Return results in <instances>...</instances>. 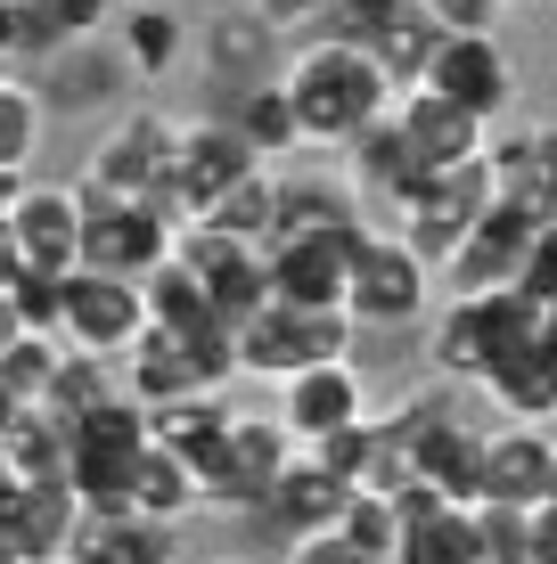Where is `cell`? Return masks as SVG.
<instances>
[{
	"instance_id": "cell-10",
	"label": "cell",
	"mask_w": 557,
	"mask_h": 564,
	"mask_svg": "<svg viewBox=\"0 0 557 564\" xmlns=\"http://www.w3.org/2000/svg\"><path fill=\"white\" fill-rule=\"evenodd\" d=\"M148 336V295L140 279H107V270H66L57 286V344L90 360H124Z\"/></svg>"
},
{
	"instance_id": "cell-21",
	"label": "cell",
	"mask_w": 557,
	"mask_h": 564,
	"mask_svg": "<svg viewBox=\"0 0 557 564\" xmlns=\"http://www.w3.org/2000/svg\"><path fill=\"white\" fill-rule=\"evenodd\" d=\"M369 213L344 181H279V205H271V229H263V254L279 246H312V238H361Z\"/></svg>"
},
{
	"instance_id": "cell-31",
	"label": "cell",
	"mask_w": 557,
	"mask_h": 564,
	"mask_svg": "<svg viewBox=\"0 0 557 564\" xmlns=\"http://www.w3.org/2000/svg\"><path fill=\"white\" fill-rule=\"evenodd\" d=\"M229 131H238L246 148L271 164V155H296L303 148V131H296V107H287V90H279V74L271 83H255V90H238V107H229Z\"/></svg>"
},
{
	"instance_id": "cell-4",
	"label": "cell",
	"mask_w": 557,
	"mask_h": 564,
	"mask_svg": "<svg viewBox=\"0 0 557 564\" xmlns=\"http://www.w3.org/2000/svg\"><path fill=\"white\" fill-rule=\"evenodd\" d=\"M124 360H131V401H140V410L214 401V384L238 377V344H229V327H148Z\"/></svg>"
},
{
	"instance_id": "cell-37",
	"label": "cell",
	"mask_w": 557,
	"mask_h": 564,
	"mask_svg": "<svg viewBox=\"0 0 557 564\" xmlns=\"http://www.w3.org/2000/svg\"><path fill=\"white\" fill-rule=\"evenodd\" d=\"M99 401H115V384H107V360H90V352H66L57 360V377H50V401L42 410L57 425H74V417H90Z\"/></svg>"
},
{
	"instance_id": "cell-33",
	"label": "cell",
	"mask_w": 557,
	"mask_h": 564,
	"mask_svg": "<svg viewBox=\"0 0 557 564\" xmlns=\"http://www.w3.org/2000/svg\"><path fill=\"white\" fill-rule=\"evenodd\" d=\"M50 140V107L33 99V83L17 74V83H0V172H17L25 181L33 172V155H42Z\"/></svg>"
},
{
	"instance_id": "cell-26",
	"label": "cell",
	"mask_w": 557,
	"mask_h": 564,
	"mask_svg": "<svg viewBox=\"0 0 557 564\" xmlns=\"http://www.w3.org/2000/svg\"><path fill=\"white\" fill-rule=\"evenodd\" d=\"M484 401H501L508 410V425H542V417H557V344L549 336H525L516 352H501L484 368Z\"/></svg>"
},
{
	"instance_id": "cell-45",
	"label": "cell",
	"mask_w": 557,
	"mask_h": 564,
	"mask_svg": "<svg viewBox=\"0 0 557 564\" xmlns=\"http://www.w3.org/2000/svg\"><path fill=\"white\" fill-rule=\"evenodd\" d=\"M17 336H25V319H17V303H9V295H0V352H9V344H17Z\"/></svg>"
},
{
	"instance_id": "cell-29",
	"label": "cell",
	"mask_w": 557,
	"mask_h": 564,
	"mask_svg": "<svg viewBox=\"0 0 557 564\" xmlns=\"http://www.w3.org/2000/svg\"><path fill=\"white\" fill-rule=\"evenodd\" d=\"M197 508H205V482H197V466H189V458H172L164 442H148L140 475H131V516L172 523V532H181V516H197Z\"/></svg>"
},
{
	"instance_id": "cell-38",
	"label": "cell",
	"mask_w": 557,
	"mask_h": 564,
	"mask_svg": "<svg viewBox=\"0 0 557 564\" xmlns=\"http://www.w3.org/2000/svg\"><path fill=\"white\" fill-rule=\"evenodd\" d=\"M25 9H33V25H42L50 57L66 42H90L99 25H115V0H25Z\"/></svg>"
},
{
	"instance_id": "cell-2",
	"label": "cell",
	"mask_w": 557,
	"mask_h": 564,
	"mask_svg": "<svg viewBox=\"0 0 557 564\" xmlns=\"http://www.w3.org/2000/svg\"><path fill=\"white\" fill-rule=\"evenodd\" d=\"M148 442L157 434H148V410L131 393L66 425V491L83 499V516H131V475H140Z\"/></svg>"
},
{
	"instance_id": "cell-39",
	"label": "cell",
	"mask_w": 557,
	"mask_h": 564,
	"mask_svg": "<svg viewBox=\"0 0 557 564\" xmlns=\"http://www.w3.org/2000/svg\"><path fill=\"white\" fill-rule=\"evenodd\" d=\"M401 9H410V0H329V33H336V42H361V50H369Z\"/></svg>"
},
{
	"instance_id": "cell-20",
	"label": "cell",
	"mask_w": 557,
	"mask_h": 564,
	"mask_svg": "<svg viewBox=\"0 0 557 564\" xmlns=\"http://www.w3.org/2000/svg\"><path fill=\"white\" fill-rule=\"evenodd\" d=\"M394 508H401V549H394V564H484L475 508H459V499L427 491V482H410Z\"/></svg>"
},
{
	"instance_id": "cell-43",
	"label": "cell",
	"mask_w": 557,
	"mask_h": 564,
	"mask_svg": "<svg viewBox=\"0 0 557 564\" xmlns=\"http://www.w3.org/2000/svg\"><path fill=\"white\" fill-rule=\"evenodd\" d=\"M287 564H353V549L336 532H303V540H287Z\"/></svg>"
},
{
	"instance_id": "cell-19",
	"label": "cell",
	"mask_w": 557,
	"mask_h": 564,
	"mask_svg": "<svg viewBox=\"0 0 557 564\" xmlns=\"http://www.w3.org/2000/svg\"><path fill=\"white\" fill-rule=\"evenodd\" d=\"M74 523H83V499L66 482H9L0 491V549L17 564H57L74 549Z\"/></svg>"
},
{
	"instance_id": "cell-3",
	"label": "cell",
	"mask_w": 557,
	"mask_h": 564,
	"mask_svg": "<svg viewBox=\"0 0 557 564\" xmlns=\"http://www.w3.org/2000/svg\"><path fill=\"white\" fill-rule=\"evenodd\" d=\"M172 172H181V115L124 107L99 140H90L83 188H99V197H140V205L172 213ZM172 221H181V213H172Z\"/></svg>"
},
{
	"instance_id": "cell-13",
	"label": "cell",
	"mask_w": 557,
	"mask_h": 564,
	"mask_svg": "<svg viewBox=\"0 0 557 564\" xmlns=\"http://www.w3.org/2000/svg\"><path fill=\"white\" fill-rule=\"evenodd\" d=\"M369 377H361L353 360H320L303 368V377L279 384V425L296 434V451H320V442H336L344 425H369Z\"/></svg>"
},
{
	"instance_id": "cell-17",
	"label": "cell",
	"mask_w": 557,
	"mask_h": 564,
	"mask_svg": "<svg viewBox=\"0 0 557 564\" xmlns=\"http://www.w3.org/2000/svg\"><path fill=\"white\" fill-rule=\"evenodd\" d=\"M0 238L17 246L33 279H66V270H83V205H74V188H17Z\"/></svg>"
},
{
	"instance_id": "cell-42",
	"label": "cell",
	"mask_w": 557,
	"mask_h": 564,
	"mask_svg": "<svg viewBox=\"0 0 557 564\" xmlns=\"http://www.w3.org/2000/svg\"><path fill=\"white\" fill-rule=\"evenodd\" d=\"M312 17H329V0H255L263 33H296V25H312Z\"/></svg>"
},
{
	"instance_id": "cell-23",
	"label": "cell",
	"mask_w": 557,
	"mask_h": 564,
	"mask_svg": "<svg viewBox=\"0 0 557 564\" xmlns=\"http://www.w3.org/2000/svg\"><path fill=\"white\" fill-rule=\"evenodd\" d=\"M361 238H369V229H361ZM361 238H312V246H279V254H263V270H271V303L344 311V270H353Z\"/></svg>"
},
{
	"instance_id": "cell-22",
	"label": "cell",
	"mask_w": 557,
	"mask_h": 564,
	"mask_svg": "<svg viewBox=\"0 0 557 564\" xmlns=\"http://www.w3.org/2000/svg\"><path fill=\"white\" fill-rule=\"evenodd\" d=\"M25 83H33V99H42L50 115H107L131 90V74H124V57H107L90 42H66L57 57H42Z\"/></svg>"
},
{
	"instance_id": "cell-40",
	"label": "cell",
	"mask_w": 557,
	"mask_h": 564,
	"mask_svg": "<svg viewBox=\"0 0 557 564\" xmlns=\"http://www.w3.org/2000/svg\"><path fill=\"white\" fill-rule=\"evenodd\" d=\"M418 17H435L443 33H501L508 0H410Z\"/></svg>"
},
{
	"instance_id": "cell-27",
	"label": "cell",
	"mask_w": 557,
	"mask_h": 564,
	"mask_svg": "<svg viewBox=\"0 0 557 564\" xmlns=\"http://www.w3.org/2000/svg\"><path fill=\"white\" fill-rule=\"evenodd\" d=\"M57 564H181V532L148 516H83Z\"/></svg>"
},
{
	"instance_id": "cell-34",
	"label": "cell",
	"mask_w": 557,
	"mask_h": 564,
	"mask_svg": "<svg viewBox=\"0 0 557 564\" xmlns=\"http://www.w3.org/2000/svg\"><path fill=\"white\" fill-rule=\"evenodd\" d=\"M336 540L353 549V564H394L401 549V508L386 491H353L344 499V516H336Z\"/></svg>"
},
{
	"instance_id": "cell-8",
	"label": "cell",
	"mask_w": 557,
	"mask_h": 564,
	"mask_svg": "<svg viewBox=\"0 0 557 564\" xmlns=\"http://www.w3.org/2000/svg\"><path fill=\"white\" fill-rule=\"evenodd\" d=\"M427 270L435 262H418L394 229H369L353 270H344V319L369 327V336H401V327L427 311Z\"/></svg>"
},
{
	"instance_id": "cell-41",
	"label": "cell",
	"mask_w": 557,
	"mask_h": 564,
	"mask_svg": "<svg viewBox=\"0 0 557 564\" xmlns=\"http://www.w3.org/2000/svg\"><path fill=\"white\" fill-rule=\"evenodd\" d=\"M516 295L542 303V311H557V221H542V238H533V262H525V279H516Z\"/></svg>"
},
{
	"instance_id": "cell-36",
	"label": "cell",
	"mask_w": 557,
	"mask_h": 564,
	"mask_svg": "<svg viewBox=\"0 0 557 564\" xmlns=\"http://www.w3.org/2000/svg\"><path fill=\"white\" fill-rule=\"evenodd\" d=\"M205 57H214L222 74H246V90H255V83H271V74H255V66H271V33L255 25V9L214 17V33H205Z\"/></svg>"
},
{
	"instance_id": "cell-14",
	"label": "cell",
	"mask_w": 557,
	"mask_h": 564,
	"mask_svg": "<svg viewBox=\"0 0 557 564\" xmlns=\"http://www.w3.org/2000/svg\"><path fill=\"white\" fill-rule=\"evenodd\" d=\"M287 466H296V434H287L279 417H255V410L238 417L229 410V434H222L214 475H205V499H214V508H263Z\"/></svg>"
},
{
	"instance_id": "cell-30",
	"label": "cell",
	"mask_w": 557,
	"mask_h": 564,
	"mask_svg": "<svg viewBox=\"0 0 557 564\" xmlns=\"http://www.w3.org/2000/svg\"><path fill=\"white\" fill-rule=\"evenodd\" d=\"M435 50H443V25H435V17H418V9H401L394 25L377 33V42H369L377 74H386V83H394V99H401V90H418V83H427Z\"/></svg>"
},
{
	"instance_id": "cell-6",
	"label": "cell",
	"mask_w": 557,
	"mask_h": 564,
	"mask_svg": "<svg viewBox=\"0 0 557 564\" xmlns=\"http://www.w3.org/2000/svg\"><path fill=\"white\" fill-rule=\"evenodd\" d=\"M238 377H303L320 360H353V319L344 311H296V303H263L255 319L238 327Z\"/></svg>"
},
{
	"instance_id": "cell-11",
	"label": "cell",
	"mask_w": 557,
	"mask_h": 564,
	"mask_svg": "<svg viewBox=\"0 0 557 564\" xmlns=\"http://www.w3.org/2000/svg\"><path fill=\"white\" fill-rule=\"evenodd\" d=\"M418 90H435V99H451L459 115H475L484 131H501L516 90H525V74H516L501 33H443V50H435V66H427Z\"/></svg>"
},
{
	"instance_id": "cell-5",
	"label": "cell",
	"mask_w": 557,
	"mask_h": 564,
	"mask_svg": "<svg viewBox=\"0 0 557 564\" xmlns=\"http://www.w3.org/2000/svg\"><path fill=\"white\" fill-rule=\"evenodd\" d=\"M492 205H501V181H492V155H475V164L410 181V197L394 205V238L410 246L418 262H451V246L468 238Z\"/></svg>"
},
{
	"instance_id": "cell-47",
	"label": "cell",
	"mask_w": 557,
	"mask_h": 564,
	"mask_svg": "<svg viewBox=\"0 0 557 564\" xmlns=\"http://www.w3.org/2000/svg\"><path fill=\"white\" fill-rule=\"evenodd\" d=\"M17 417H25V410H17V401H9V393H0V434H9V425H17Z\"/></svg>"
},
{
	"instance_id": "cell-44",
	"label": "cell",
	"mask_w": 557,
	"mask_h": 564,
	"mask_svg": "<svg viewBox=\"0 0 557 564\" xmlns=\"http://www.w3.org/2000/svg\"><path fill=\"white\" fill-rule=\"evenodd\" d=\"M17 279H25V262H17V246H9V238H0V295H9V286H17Z\"/></svg>"
},
{
	"instance_id": "cell-7",
	"label": "cell",
	"mask_w": 557,
	"mask_h": 564,
	"mask_svg": "<svg viewBox=\"0 0 557 564\" xmlns=\"http://www.w3.org/2000/svg\"><path fill=\"white\" fill-rule=\"evenodd\" d=\"M74 205H83V270H107V279H148L157 262H172L181 246V221L164 205L140 197H99V188L74 181Z\"/></svg>"
},
{
	"instance_id": "cell-46",
	"label": "cell",
	"mask_w": 557,
	"mask_h": 564,
	"mask_svg": "<svg viewBox=\"0 0 557 564\" xmlns=\"http://www.w3.org/2000/svg\"><path fill=\"white\" fill-rule=\"evenodd\" d=\"M17 188H25V181H17V172H0V221H9V205H17Z\"/></svg>"
},
{
	"instance_id": "cell-25",
	"label": "cell",
	"mask_w": 557,
	"mask_h": 564,
	"mask_svg": "<svg viewBox=\"0 0 557 564\" xmlns=\"http://www.w3.org/2000/svg\"><path fill=\"white\" fill-rule=\"evenodd\" d=\"M492 181H501L508 205H525L533 221H557V123H533V131H508L492 140Z\"/></svg>"
},
{
	"instance_id": "cell-32",
	"label": "cell",
	"mask_w": 557,
	"mask_h": 564,
	"mask_svg": "<svg viewBox=\"0 0 557 564\" xmlns=\"http://www.w3.org/2000/svg\"><path fill=\"white\" fill-rule=\"evenodd\" d=\"M140 295H148V327H222V319H214V295H205V279H197L181 254L148 270Z\"/></svg>"
},
{
	"instance_id": "cell-50",
	"label": "cell",
	"mask_w": 557,
	"mask_h": 564,
	"mask_svg": "<svg viewBox=\"0 0 557 564\" xmlns=\"http://www.w3.org/2000/svg\"><path fill=\"white\" fill-rule=\"evenodd\" d=\"M0 491H9V458H0Z\"/></svg>"
},
{
	"instance_id": "cell-18",
	"label": "cell",
	"mask_w": 557,
	"mask_h": 564,
	"mask_svg": "<svg viewBox=\"0 0 557 564\" xmlns=\"http://www.w3.org/2000/svg\"><path fill=\"white\" fill-rule=\"evenodd\" d=\"M394 140L410 155L418 172H451V164H475V155L492 148V131L475 123V115H459L451 99H435V90H401L394 99Z\"/></svg>"
},
{
	"instance_id": "cell-49",
	"label": "cell",
	"mask_w": 557,
	"mask_h": 564,
	"mask_svg": "<svg viewBox=\"0 0 557 564\" xmlns=\"http://www.w3.org/2000/svg\"><path fill=\"white\" fill-rule=\"evenodd\" d=\"M197 564H246V556H197Z\"/></svg>"
},
{
	"instance_id": "cell-9",
	"label": "cell",
	"mask_w": 557,
	"mask_h": 564,
	"mask_svg": "<svg viewBox=\"0 0 557 564\" xmlns=\"http://www.w3.org/2000/svg\"><path fill=\"white\" fill-rule=\"evenodd\" d=\"M525 336H542V303L525 295H451L443 327H435V368H443L451 384H475L501 352H516Z\"/></svg>"
},
{
	"instance_id": "cell-35",
	"label": "cell",
	"mask_w": 557,
	"mask_h": 564,
	"mask_svg": "<svg viewBox=\"0 0 557 564\" xmlns=\"http://www.w3.org/2000/svg\"><path fill=\"white\" fill-rule=\"evenodd\" d=\"M57 360H66V344H57V336H17L9 352H0V393H9L17 410H42Z\"/></svg>"
},
{
	"instance_id": "cell-12",
	"label": "cell",
	"mask_w": 557,
	"mask_h": 564,
	"mask_svg": "<svg viewBox=\"0 0 557 564\" xmlns=\"http://www.w3.org/2000/svg\"><path fill=\"white\" fill-rule=\"evenodd\" d=\"M533 238H542V221L501 197L468 238L451 246L443 286H451V295H516V279H525V262H533Z\"/></svg>"
},
{
	"instance_id": "cell-1",
	"label": "cell",
	"mask_w": 557,
	"mask_h": 564,
	"mask_svg": "<svg viewBox=\"0 0 557 564\" xmlns=\"http://www.w3.org/2000/svg\"><path fill=\"white\" fill-rule=\"evenodd\" d=\"M279 90H287V107H296L303 148H329V155H353L394 115V83L377 74V57L361 42H336V33H320V42H303L287 57Z\"/></svg>"
},
{
	"instance_id": "cell-51",
	"label": "cell",
	"mask_w": 557,
	"mask_h": 564,
	"mask_svg": "<svg viewBox=\"0 0 557 564\" xmlns=\"http://www.w3.org/2000/svg\"><path fill=\"white\" fill-rule=\"evenodd\" d=\"M508 9H516V0H508Z\"/></svg>"
},
{
	"instance_id": "cell-16",
	"label": "cell",
	"mask_w": 557,
	"mask_h": 564,
	"mask_svg": "<svg viewBox=\"0 0 557 564\" xmlns=\"http://www.w3.org/2000/svg\"><path fill=\"white\" fill-rule=\"evenodd\" d=\"M475 499L542 516L549 499H557V434H542V425H501V434H484V458H475Z\"/></svg>"
},
{
	"instance_id": "cell-15",
	"label": "cell",
	"mask_w": 557,
	"mask_h": 564,
	"mask_svg": "<svg viewBox=\"0 0 557 564\" xmlns=\"http://www.w3.org/2000/svg\"><path fill=\"white\" fill-rule=\"evenodd\" d=\"M255 172H271L255 148L229 123H181V172H172V213L181 221H205L229 188H246Z\"/></svg>"
},
{
	"instance_id": "cell-28",
	"label": "cell",
	"mask_w": 557,
	"mask_h": 564,
	"mask_svg": "<svg viewBox=\"0 0 557 564\" xmlns=\"http://www.w3.org/2000/svg\"><path fill=\"white\" fill-rule=\"evenodd\" d=\"M344 499H353V491H344V482L329 475V466H320V458H303V451H296V466H287V475L271 482V499H263V508H255V516H271V523H279V532H287V540H303V532H336V516H344Z\"/></svg>"
},
{
	"instance_id": "cell-24",
	"label": "cell",
	"mask_w": 557,
	"mask_h": 564,
	"mask_svg": "<svg viewBox=\"0 0 557 564\" xmlns=\"http://www.w3.org/2000/svg\"><path fill=\"white\" fill-rule=\"evenodd\" d=\"M115 57L131 83H164L189 66V17L172 0H124L115 9Z\"/></svg>"
},
{
	"instance_id": "cell-48",
	"label": "cell",
	"mask_w": 557,
	"mask_h": 564,
	"mask_svg": "<svg viewBox=\"0 0 557 564\" xmlns=\"http://www.w3.org/2000/svg\"><path fill=\"white\" fill-rule=\"evenodd\" d=\"M0 83H17V66H9V50H0Z\"/></svg>"
}]
</instances>
